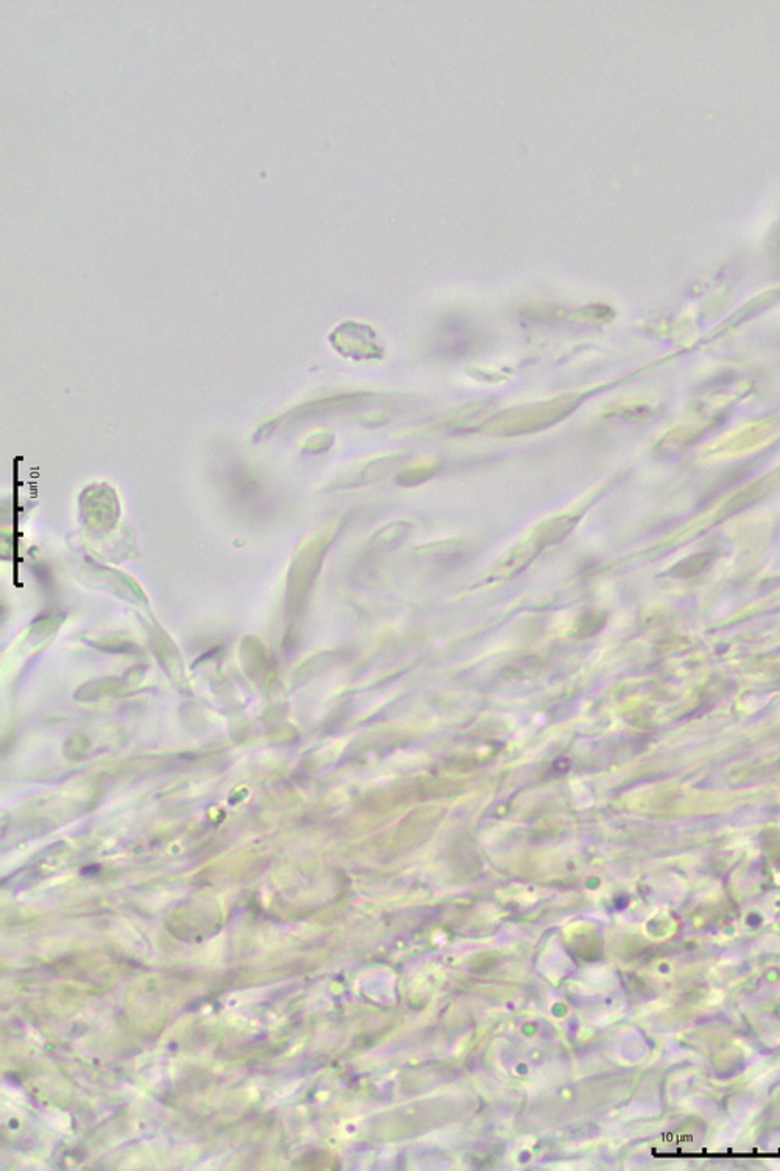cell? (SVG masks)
I'll return each mask as SVG.
<instances>
[{
    "label": "cell",
    "instance_id": "6da1fadb",
    "mask_svg": "<svg viewBox=\"0 0 780 1171\" xmlns=\"http://www.w3.org/2000/svg\"><path fill=\"white\" fill-rule=\"evenodd\" d=\"M434 466H412L400 475L401 484H417L422 483L423 480L433 475Z\"/></svg>",
    "mask_w": 780,
    "mask_h": 1171
}]
</instances>
